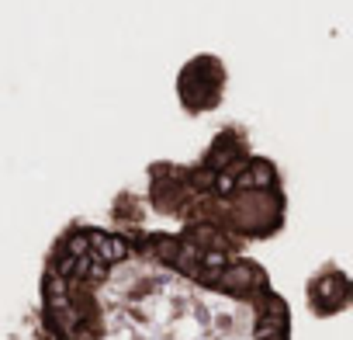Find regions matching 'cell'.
Masks as SVG:
<instances>
[{
  "mask_svg": "<svg viewBox=\"0 0 353 340\" xmlns=\"http://www.w3.org/2000/svg\"><path fill=\"white\" fill-rule=\"evenodd\" d=\"M270 340H274V337H270Z\"/></svg>",
  "mask_w": 353,
  "mask_h": 340,
  "instance_id": "1",
  "label": "cell"
}]
</instances>
